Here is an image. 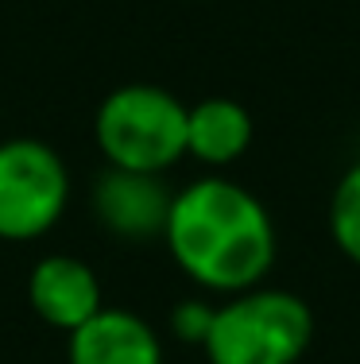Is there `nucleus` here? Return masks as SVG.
<instances>
[{
  "label": "nucleus",
  "mask_w": 360,
  "mask_h": 364,
  "mask_svg": "<svg viewBox=\"0 0 360 364\" xmlns=\"http://www.w3.org/2000/svg\"><path fill=\"white\" fill-rule=\"evenodd\" d=\"M28 302L43 322L62 329V333H74L105 306L97 272L85 259L66 252L36 259V267L28 272Z\"/></svg>",
  "instance_id": "6"
},
{
  "label": "nucleus",
  "mask_w": 360,
  "mask_h": 364,
  "mask_svg": "<svg viewBox=\"0 0 360 364\" xmlns=\"http://www.w3.org/2000/svg\"><path fill=\"white\" fill-rule=\"evenodd\" d=\"M163 245L186 279L225 299L260 287L279 248L268 205L225 175H205L175 190Z\"/></svg>",
  "instance_id": "1"
},
{
  "label": "nucleus",
  "mask_w": 360,
  "mask_h": 364,
  "mask_svg": "<svg viewBox=\"0 0 360 364\" xmlns=\"http://www.w3.org/2000/svg\"><path fill=\"white\" fill-rule=\"evenodd\" d=\"M329 237L349 264L360 267V159L337 178L329 194Z\"/></svg>",
  "instance_id": "9"
},
{
  "label": "nucleus",
  "mask_w": 360,
  "mask_h": 364,
  "mask_svg": "<svg viewBox=\"0 0 360 364\" xmlns=\"http://www.w3.org/2000/svg\"><path fill=\"white\" fill-rule=\"evenodd\" d=\"M93 136L109 167L163 175L186 159V105L151 82H128L101 97Z\"/></svg>",
  "instance_id": "3"
},
{
  "label": "nucleus",
  "mask_w": 360,
  "mask_h": 364,
  "mask_svg": "<svg viewBox=\"0 0 360 364\" xmlns=\"http://www.w3.org/2000/svg\"><path fill=\"white\" fill-rule=\"evenodd\" d=\"M170 202H175V190L163 182V175L120 171V167H105L93 178L89 190V210L97 225L124 245L163 240Z\"/></svg>",
  "instance_id": "5"
},
{
  "label": "nucleus",
  "mask_w": 360,
  "mask_h": 364,
  "mask_svg": "<svg viewBox=\"0 0 360 364\" xmlns=\"http://www.w3.org/2000/svg\"><path fill=\"white\" fill-rule=\"evenodd\" d=\"M70 364H163V341L140 314L101 306L85 326L66 337Z\"/></svg>",
  "instance_id": "7"
},
{
  "label": "nucleus",
  "mask_w": 360,
  "mask_h": 364,
  "mask_svg": "<svg viewBox=\"0 0 360 364\" xmlns=\"http://www.w3.org/2000/svg\"><path fill=\"white\" fill-rule=\"evenodd\" d=\"M70 171L43 140L0 144V240H39L62 221Z\"/></svg>",
  "instance_id": "4"
},
{
  "label": "nucleus",
  "mask_w": 360,
  "mask_h": 364,
  "mask_svg": "<svg viewBox=\"0 0 360 364\" xmlns=\"http://www.w3.org/2000/svg\"><path fill=\"white\" fill-rule=\"evenodd\" d=\"M252 112L233 97H202L186 105V155L205 167H233L252 147Z\"/></svg>",
  "instance_id": "8"
},
{
  "label": "nucleus",
  "mask_w": 360,
  "mask_h": 364,
  "mask_svg": "<svg viewBox=\"0 0 360 364\" xmlns=\"http://www.w3.org/2000/svg\"><path fill=\"white\" fill-rule=\"evenodd\" d=\"M213 302L205 299H182L175 302V310H170V337L182 345H205V337H209V326H213Z\"/></svg>",
  "instance_id": "10"
},
{
  "label": "nucleus",
  "mask_w": 360,
  "mask_h": 364,
  "mask_svg": "<svg viewBox=\"0 0 360 364\" xmlns=\"http://www.w3.org/2000/svg\"><path fill=\"white\" fill-rule=\"evenodd\" d=\"M314 345V310L283 287H248L213 310L209 364H298Z\"/></svg>",
  "instance_id": "2"
}]
</instances>
